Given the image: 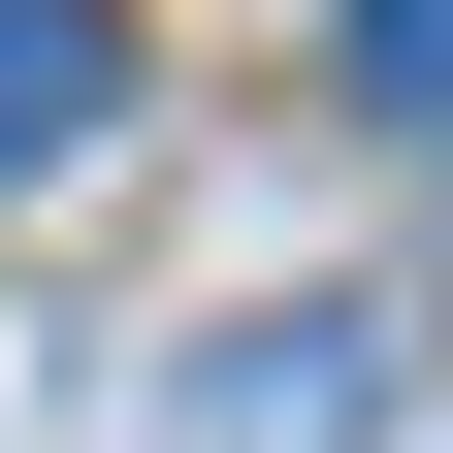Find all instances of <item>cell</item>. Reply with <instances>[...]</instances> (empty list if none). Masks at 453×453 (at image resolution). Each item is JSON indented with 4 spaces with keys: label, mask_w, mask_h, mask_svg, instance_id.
Listing matches in <instances>:
<instances>
[{
    "label": "cell",
    "mask_w": 453,
    "mask_h": 453,
    "mask_svg": "<svg viewBox=\"0 0 453 453\" xmlns=\"http://www.w3.org/2000/svg\"><path fill=\"white\" fill-rule=\"evenodd\" d=\"M357 388H388V324H226V357H195V421H162V453H357Z\"/></svg>",
    "instance_id": "obj_1"
},
{
    "label": "cell",
    "mask_w": 453,
    "mask_h": 453,
    "mask_svg": "<svg viewBox=\"0 0 453 453\" xmlns=\"http://www.w3.org/2000/svg\"><path fill=\"white\" fill-rule=\"evenodd\" d=\"M65 130H130V33L97 0H0V162H65Z\"/></svg>",
    "instance_id": "obj_2"
},
{
    "label": "cell",
    "mask_w": 453,
    "mask_h": 453,
    "mask_svg": "<svg viewBox=\"0 0 453 453\" xmlns=\"http://www.w3.org/2000/svg\"><path fill=\"white\" fill-rule=\"evenodd\" d=\"M324 65H357L388 130H453V0H357V33H324Z\"/></svg>",
    "instance_id": "obj_3"
}]
</instances>
